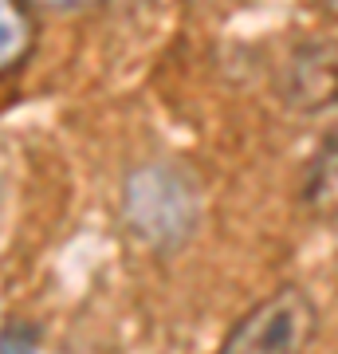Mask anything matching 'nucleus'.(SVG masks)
<instances>
[{
	"instance_id": "nucleus-6",
	"label": "nucleus",
	"mask_w": 338,
	"mask_h": 354,
	"mask_svg": "<svg viewBox=\"0 0 338 354\" xmlns=\"http://www.w3.org/2000/svg\"><path fill=\"white\" fill-rule=\"evenodd\" d=\"M0 354H39V327L28 319H8L0 327Z\"/></svg>"
},
{
	"instance_id": "nucleus-4",
	"label": "nucleus",
	"mask_w": 338,
	"mask_h": 354,
	"mask_svg": "<svg viewBox=\"0 0 338 354\" xmlns=\"http://www.w3.org/2000/svg\"><path fill=\"white\" fill-rule=\"evenodd\" d=\"M299 205L314 221H338V127L319 142L299 181Z\"/></svg>"
},
{
	"instance_id": "nucleus-5",
	"label": "nucleus",
	"mask_w": 338,
	"mask_h": 354,
	"mask_svg": "<svg viewBox=\"0 0 338 354\" xmlns=\"http://www.w3.org/2000/svg\"><path fill=\"white\" fill-rule=\"evenodd\" d=\"M36 48V24L24 0H0V75H12Z\"/></svg>"
},
{
	"instance_id": "nucleus-1",
	"label": "nucleus",
	"mask_w": 338,
	"mask_h": 354,
	"mask_svg": "<svg viewBox=\"0 0 338 354\" xmlns=\"http://www.w3.org/2000/svg\"><path fill=\"white\" fill-rule=\"evenodd\" d=\"M197 185L173 165H142L126 177L122 213L130 232L150 248H177L197 228Z\"/></svg>"
},
{
	"instance_id": "nucleus-7",
	"label": "nucleus",
	"mask_w": 338,
	"mask_h": 354,
	"mask_svg": "<svg viewBox=\"0 0 338 354\" xmlns=\"http://www.w3.org/2000/svg\"><path fill=\"white\" fill-rule=\"evenodd\" d=\"M36 4H48V8H79V4H95V0H36Z\"/></svg>"
},
{
	"instance_id": "nucleus-3",
	"label": "nucleus",
	"mask_w": 338,
	"mask_h": 354,
	"mask_svg": "<svg viewBox=\"0 0 338 354\" xmlns=\"http://www.w3.org/2000/svg\"><path fill=\"white\" fill-rule=\"evenodd\" d=\"M279 99L295 114H323L338 106V39H307L291 48L279 71Z\"/></svg>"
},
{
	"instance_id": "nucleus-2",
	"label": "nucleus",
	"mask_w": 338,
	"mask_h": 354,
	"mask_svg": "<svg viewBox=\"0 0 338 354\" xmlns=\"http://www.w3.org/2000/svg\"><path fill=\"white\" fill-rule=\"evenodd\" d=\"M314 327H319V311L311 295L288 283L260 299L252 311H244L216 346V354H307Z\"/></svg>"
},
{
	"instance_id": "nucleus-8",
	"label": "nucleus",
	"mask_w": 338,
	"mask_h": 354,
	"mask_svg": "<svg viewBox=\"0 0 338 354\" xmlns=\"http://www.w3.org/2000/svg\"><path fill=\"white\" fill-rule=\"evenodd\" d=\"M314 4H319V12H323V16L338 20V0H314Z\"/></svg>"
}]
</instances>
